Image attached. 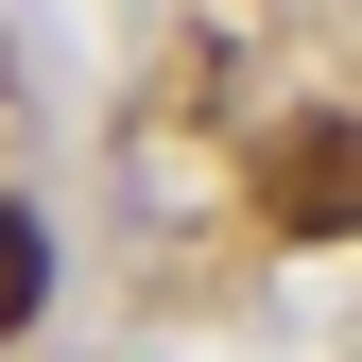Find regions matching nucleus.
Listing matches in <instances>:
<instances>
[{"instance_id": "obj_1", "label": "nucleus", "mask_w": 362, "mask_h": 362, "mask_svg": "<svg viewBox=\"0 0 362 362\" xmlns=\"http://www.w3.org/2000/svg\"><path fill=\"white\" fill-rule=\"evenodd\" d=\"M259 224L276 242H362V121L345 104H310L259 139Z\"/></svg>"}, {"instance_id": "obj_2", "label": "nucleus", "mask_w": 362, "mask_h": 362, "mask_svg": "<svg viewBox=\"0 0 362 362\" xmlns=\"http://www.w3.org/2000/svg\"><path fill=\"white\" fill-rule=\"evenodd\" d=\"M35 310H52V224H35V207H0V345H18Z\"/></svg>"}]
</instances>
